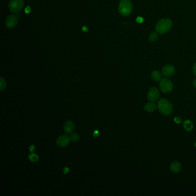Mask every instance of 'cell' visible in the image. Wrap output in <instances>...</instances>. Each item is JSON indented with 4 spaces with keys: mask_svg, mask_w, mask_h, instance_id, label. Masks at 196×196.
<instances>
[{
    "mask_svg": "<svg viewBox=\"0 0 196 196\" xmlns=\"http://www.w3.org/2000/svg\"><path fill=\"white\" fill-rule=\"evenodd\" d=\"M70 140V137H69L67 135H62L59 137L56 140V143L58 146L62 147H64L67 146Z\"/></svg>",
    "mask_w": 196,
    "mask_h": 196,
    "instance_id": "9c48e42d",
    "label": "cell"
},
{
    "mask_svg": "<svg viewBox=\"0 0 196 196\" xmlns=\"http://www.w3.org/2000/svg\"><path fill=\"white\" fill-rule=\"evenodd\" d=\"M69 171H70V170H69L68 167H64V169H63V173H64V174L67 173Z\"/></svg>",
    "mask_w": 196,
    "mask_h": 196,
    "instance_id": "cb8c5ba5",
    "label": "cell"
},
{
    "mask_svg": "<svg viewBox=\"0 0 196 196\" xmlns=\"http://www.w3.org/2000/svg\"><path fill=\"white\" fill-rule=\"evenodd\" d=\"M174 121L177 124H180L181 123V121H182V119H181V117H175L174 119Z\"/></svg>",
    "mask_w": 196,
    "mask_h": 196,
    "instance_id": "d6986e66",
    "label": "cell"
},
{
    "mask_svg": "<svg viewBox=\"0 0 196 196\" xmlns=\"http://www.w3.org/2000/svg\"><path fill=\"white\" fill-rule=\"evenodd\" d=\"M157 108L160 113L165 116L171 114L173 110L172 104L167 100L163 98L158 101Z\"/></svg>",
    "mask_w": 196,
    "mask_h": 196,
    "instance_id": "7a4b0ae2",
    "label": "cell"
},
{
    "mask_svg": "<svg viewBox=\"0 0 196 196\" xmlns=\"http://www.w3.org/2000/svg\"><path fill=\"white\" fill-rule=\"evenodd\" d=\"M30 7L29 6H28L26 8V9L25 10V13H29L30 12Z\"/></svg>",
    "mask_w": 196,
    "mask_h": 196,
    "instance_id": "d4e9b609",
    "label": "cell"
},
{
    "mask_svg": "<svg viewBox=\"0 0 196 196\" xmlns=\"http://www.w3.org/2000/svg\"><path fill=\"white\" fill-rule=\"evenodd\" d=\"M193 86H194V87L195 88H196V79L194 80V81L193 82Z\"/></svg>",
    "mask_w": 196,
    "mask_h": 196,
    "instance_id": "4316f807",
    "label": "cell"
},
{
    "mask_svg": "<svg viewBox=\"0 0 196 196\" xmlns=\"http://www.w3.org/2000/svg\"><path fill=\"white\" fill-rule=\"evenodd\" d=\"M195 146H196V143H195Z\"/></svg>",
    "mask_w": 196,
    "mask_h": 196,
    "instance_id": "83f0119b",
    "label": "cell"
},
{
    "mask_svg": "<svg viewBox=\"0 0 196 196\" xmlns=\"http://www.w3.org/2000/svg\"><path fill=\"white\" fill-rule=\"evenodd\" d=\"M173 26V21L170 18H163L159 20L156 25V32L163 34L168 32Z\"/></svg>",
    "mask_w": 196,
    "mask_h": 196,
    "instance_id": "6da1fadb",
    "label": "cell"
},
{
    "mask_svg": "<svg viewBox=\"0 0 196 196\" xmlns=\"http://www.w3.org/2000/svg\"><path fill=\"white\" fill-rule=\"evenodd\" d=\"M193 73H194V75L196 77V63L195 64H194V66H193Z\"/></svg>",
    "mask_w": 196,
    "mask_h": 196,
    "instance_id": "7402d4cb",
    "label": "cell"
},
{
    "mask_svg": "<svg viewBox=\"0 0 196 196\" xmlns=\"http://www.w3.org/2000/svg\"><path fill=\"white\" fill-rule=\"evenodd\" d=\"M23 0H11L9 2V8L11 12L17 13L23 9Z\"/></svg>",
    "mask_w": 196,
    "mask_h": 196,
    "instance_id": "5b68a950",
    "label": "cell"
},
{
    "mask_svg": "<svg viewBox=\"0 0 196 196\" xmlns=\"http://www.w3.org/2000/svg\"><path fill=\"white\" fill-rule=\"evenodd\" d=\"M183 127L187 131H190L193 128V125L190 120H185L183 123Z\"/></svg>",
    "mask_w": 196,
    "mask_h": 196,
    "instance_id": "5bb4252c",
    "label": "cell"
},
{
    "mask_svg": "<svg viewBox=\"0 0 196 196\" xmlns=\"http://www.w3.org/2000/svg\"><path fill=\"white\" fill-rule=\"evenodd\" d=\"M159 96V91L158 90V88L155 87H151L147 93V98L151 102H155L158 101Z\"/></svg>",
    "mask_w": 196,
    "mask_h": 196,
    "instance_id": "8992f818",
    "label": "cell"
},
{
    "mask_svg": "<svg viewBox=\"0 0 196 196\" xmlns=\"http://www.w3.org/2000/svg\"><path fill=\"white\" fill-rule=\"evenodd\" d=\"M74 124L70 120H68L66 122L64 125V131L67 134H71L74 131Z\"/></svg>",
    "mask_w": 196,
    "mask_h": 196,
    "instance_id": "30bf717a",
    "label": "cell"
},
{
    "mask_svg": "<svg viewBox=\"0 0 196 196\" xmlns=\"http://www.w3.org/2000/svg\"><path fill=\"white\" fill-rule=\"evenodd\" d=\"M159 87L161 91L168 93L172 91L173 84L168 78H162L160 81Z\"/></svg>",
    "mask_w": 196,
    "mask_h": 196,
    "instance_id": "277c9868",
    "label": "cell"
},
{
    "mask_svg": "<svg viewBox=\"0 0 196 196\" xmlns=\"http://www.w3.org/2000/svg\"><path fill=\"white\" fill-rule=\"evenodd\" d=\"M35 150V147L33 146V145H31V146L29 147V151L31 152H33Z\"/></svg>",
    "mask_w": 196,
    "mask_h": 196,
    "instance_id": "44dd1931",
    "label": "cell"
},
{
    "mask_svg": "<svg viewBox=\"0 0 196 196\" xmlns=\"http://www.w3.org/2000/svg\"><path fill=\"white\" fill-rule=\"evenodd\" d=\"M80 139V136L79 135H78L77 133H74L72 134L70 136V140L74 141V142H76V141H78Z\"/></svg>",
    "mask_w": 196,
    "mask_h": 196,
    "instance_id": "e0dca14e",
    "label": "cell"
},
{
    "mask_svg": "<svg viewBox=\"0 0 196 196\" xmlns=\"http://www.w3.org/2000/svg\"><path fill=\"white\" fill-rule=\"evenodd\" d=\"M82 30H83V31H85V32H87V31H88V28L85 27V26H83V27H82Z\"/></svg>",
    "mask_w": 196,
    "mask_h": 196,
    "instance_id": "484cf974",
    "label": "cell"
},
{
    "mask_svg": "<svg viewBox=\"0 0 196 196\" xmlns=\"http://www.w3.org/2000/svg\"><path fill=\"white\" fill-rule=\"evenodd\" d=\"M152 79L156 82H160L162 79V74L159 71L154 70L151 73Z\"/></svg>",
    "mask_w": 196,
    "mask_h": 196,
    "instance_id": "4fadbf2b",
    "label": "cell"
},
{
    "mask_svg": "<svg viewBox=\"0 0 196 196\" xmlns=\"http://www.w3.org/2000/svg\"><path fill=\"white\" fill-rule=\"evenodd\" d=\"M175 72V68L173 65L167 64L164 66L162 68V74L166 77H169L173 75Z\"/></svg>",
    "mask_w": 196,
    "mask_h": 196,
    "instance_id": "ba28073f",
    "label": "cell"
},
{
    "mask_svg": "<svg viewBox=\"0 0 196 196\" xmlns=\"http://www.w3.org/2000/svg\"><path fill=\"white\" fill-rule=\"evenodd\" d=\"M170 168L171 171L178 173L181 170V164L178 161H174L170 165Z\"/></svg>",
    "mask_w": 196,
    "mask_h": 196,
    "instance_id": "8fae6325",
    "label": "cell"
},
{
    "mask_svg": "<svg viewBox=\"0 0 196 196\" xmlns=\"http://www.w3.org/2000/svg\"><path fill=\"white\" fill-rule=\"evenodd\" d=\"M144 110L148 112H152L154 111H155L156 108H157V105L155 103V102H150L147 103L145 106H144Z\"/></svg>",
    "mask_w": 196,
    "mask_h": 196,
    "instance_id": "7c38bea8",
    "label": "cell"
},
{
    "mask_svg": "<svg viewBox=\"0 0 196 196\" xmlns=\"http://www.w3.org/2000/svg\"><path fill=\"white\" fill-rule=\"evenodd\" d=\"M143 21H144V19L142 17H140V16H139V17H137L136 18V22L137 23H140V24H141V23H143Z\"/></svg>",
    "mask_w": 196,
    "mask_h": 196,
    "instance_id": "ffe728a7",
    "label": "cell"
},
{
    "mask_svg": "<svg viewBox=\"0 0 196 196\" xmlns=\"http://www.w3.org/2000/svg\"><path fill=\"white\" fill-rule=\"evenodd\" d=\"M29 159L33 162H37L39 159V157L38 155H37L35 154H31L30 155H29Z\"/></svg>",
    "mask_w": 196,
    "mask_h": 196,
    "instance_id": "2e32d148",
    "label": "cell"
},
{
    "mask_svg": "<svg viewBox=\"0 0 196 196\" xmlns=\"http://www.w3.org/2000/svg\"><path fill=\"white\" fill-rule=\"evenodd\" d=\"M158 39V34L157 32H152L151 33L148 37V40L151 42L155 41Z\"/></svg>",
    "mask_w": 196,
    "mask_h": 196,
    "instance_id": "9a60e30c",
    "label": "cell"
},
{
    "mask_svg": "<svg viewBox=\"0 0 196 196\" xmlns=\"http://www.w3.org/2000/svg\"><path fill=\"white\" fill-rule=\"evenodd\" d=\"M98 135H99V132H98V131H97V130L94 131V132L93 133V135H94V136H98Z\"/></svg>",
    "mask_w": 196,
    "mask_h": 196,
    "instance_id": "603a6c76",
    "label": "cell"
},
{
    "mask_svg": "<svg viewBox=\"0 0 196 196\" xmlns=\"http://www.w3.org/2000/svg\"><path fill=\"white\" fill-rule=\"evenodd\" d=\"M6 26L9 29H13L15 27L18 23L17 17L14 14L9 15L6 19Z\"/></svg>",
    "mask_w": 196,
    "mask_h": 196,
    "instance_id": "52a82bcc",
    "label": "cell"
},
{
    "mask_svg": "<svg viewBox=\"0 0 196 196\" xmlns=\"http://www.w3.org/2000/svg\"><path fill=\"white\" fill-rule=\"evenodd\" d=\"M6 83L4 79H3L2 78H0V89L1 90H2L3 89H4L5 87H6Z\"/></svg>",
    "mask_w": 196,
    "mask_h": 196,
    "instance_id": "ac0fdd59",
    "label": "cell"
},
{
    "mask_svg": "<svg viewBox=\"0 0 196 196\" xmlns=\"http://www.w3.org/2000/svg\"><path fill=\"white\" fill-rule=\"evenodd\" d=\"M132 2L130 0H121L119 5V13L123 16H128L132 13Z\"/></svg>",
    "mask_w": 196,
    "mask_h": 196,
    "instance_id": "3957f363",
    "label": "cell"
}]
</instances>
